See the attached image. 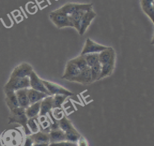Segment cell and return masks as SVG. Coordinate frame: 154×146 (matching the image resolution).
<instances>
[{"label":"cell","instance_id":"obj_18","mask_svg":"<svg viewBox=\"0 0 154 146\" xmlns=\"http://www.w3.org/2000/svg\"><path fill=\"white\" fill-rule=\"evenodd\" d=\"M116 59H114L105 64L101 65V74L99 80L109 77L112 74L116 67Z\"/></svg>","mask_w":154,"mask_h":146},{"label":"cell","instance_id":"obj_3","mask_svg":"<svg viewBox=\"0 0 154 146\" xmlns=\"http://www.w3.org/2000/svg\"><path fill=\"white\" fill-rule=\"evenodd\" d=\"M49 18L52 23L58 28H73V25L69 15L60 11L58 8L52 11L49 14Z\"/></svg>","mask_w":154,"mask_h":146},{"label":"cell","instance_id":"obj_8","mask_svg":"<svg viewBox=\"0 0 154 146\" xmlns=\"http://www.w3.org/2000/svg\"><path fill=\"white\" fill-rule=\"evenodd\" d=\"M108 46L97 43L90 38H87L84 46L81 51V54L85 55L90 53H99L102 51L107 48Z\"/></svg>","mask_w":154,"mask_h":146},{"label":"cell","instance_id":"obj_19","mask_svg":"<svg viewBox=\"0 0 154 146\" xmlns=\"http://www.w3.org/2000/svg\"><path fill=\"white\" fill-rule=\"evenodd\" d=\"M153 0H140V4L143 11L150 18L154 25V8L152 5Z\"/></svg>","mask_w":154,"mask_h":146},{"label":"cell","instance_id":"obj_33","mask_svg":"<svg viewBox=\"0 0 154 146\" xmlns=\"http://www.w3.org/2000/svg\"><path fill=\"white\" fill-rule=\"evenodd\" d=\"M53 109H54V112H52V114L53 117L57 120L60 119L64 116L63 113V111L61 109V108H55Z\"/></svg>","mask_w":154,"mask_h":146},{"label":"cell","instance_id":"obj_28","mask_svg":"<svg viewBox=\"0 0 154 146\" xmlns=\"http://www.w3.org/2000/svg\"><path fill=\"white\" fill-rule=\"evenodd\" d=\"M70 60L72 63L75 64L77 66V67L80 69V71L83 70L88 66L84 55L80 54L79 56L70 59Z\"/></svg>","mask_w":154,"mask_h":146},{"label":"cell","instance_id":"obj_23","mask_svg":"<svg viewBox=\"0 0 154 146\" xmlns=\"http://www.w3.org/2000/svg\"><path fill=\"white\" fill-rule=\"evenodd\" d=\"M85 11H86L79 10L76 12H75L74 13L69 16L73 25V28H75L78 32H79V27H80V23H81V19Z\"/></svg>","mask_w":154,"mask_h":146},{"label":"cell","instance_id":"obj_13","mask_svg":"<svg viewBox=\"0 0 154 146\" xmlns=\"http://www.w3.org/2000/svg\"><path fill=\"white\" fill-rule=\"evenodd\" d=\"M114 59H116L115 50L111 46L102 51L99 53V61L101 65L105 64Z\"/></svg>","mask_w":154,"mask_h":146},{"label":"cell","instance_id":"obj_30","mask_svg":"<svg viewBox=\"0 0 154 146\" xmlns=\"http://www.w3.org/2000/svg\"><path fill=\"white\" fill-rule=\"evenodd\" d=\"M27 125L32 134L35 133L40 131V127L37 118H28L27 122Z\"/></svg>","mask_w":154,"mask_h":146},{"label":"cell","instance_id":"obj_14","mask_svg":"<svg viewBox=\"0 0 154 146\" xmlns=\"http://www.w3.org/2000/svg\"><path fill=\"white\" fill-rule=\"evenodd\" d=\"M4 92L5 102L10 110L19 107L15 91L5 90Z\"/></svg>","mask_w":154,"mask_h":146},{"label":"cell","instance_id":"obj_26","mask_svg":"<svg viewBox=\"0 0 154 146\" xmlns=\"http://www.w3.org/2000/svg\"><path fill=\"white\" fill-rule=\"evenodd\" d=\"M58 124L60 129L64 132L75 128V126L73 125L72 121L65 115L58 120Z\"/></svg>","mask_w":154,"mask_h":146},{"label":"cell","instance_id":"obj_2","mask_svg":"<svg viewBox=\"0 0 154 146\" xmlns=\"http://www.w3.org/2000/svg\"><path fill=\"white\" fill-rule=\"evenodd\" d=\"M10 112L8 124H19L22 126L25 135H31L32 133L27 125L28 118L26 116L25 109L18 107L10 110Z\"/></svg>","mask_w":154,"mask_h":146},{"label":"cell","instance_id":"obj_39","mask_svg":"<svg viewBox=\"0 0 154 146\" xmlns=\"http://www.w3.org/2000/svg\"><path fill=\"white\" fill-rule=\"evenodd\" d=\"M1 145V137H0V145Z\"/></svg>","mask_w":154,"mask_h":146},{"label":"cell","instance_id":"obj_9","mask_svg":"<svg viewBox=\"0 0 154 146\" xmlns=\"http://www.w3.org/2000/svg\"><path fill=\"white\" fill-rule=\"evenodd\" d=\"M96 13L93 10V9L87 10L85 12L80 23L79 30L78 32L79 35L82 36L84 34V33L86 32L87 30L90 25L92 21L96 17Z\"/></svg>","mask_w":154,"mask_h":146},{"label":"cell","instance_id":"obj_15","mask_svg":"<svg viewBox=\"0 0 154 146\" xmlns=\"http://www.w3.org/2000/svg\"><path fill=\"white\" fill-rule=\"evenodd\" d=\"M52 109V95H49L41 101L39 116H47Z\"/></svg>","mask_w":154,"mask_h":146},{"label":"cell","instance_id":"obj_7","mask_svg":"<svg viewBox=\"0 0 154 146\" xmlns=\"http://www.w3.org/2000/svg\"><path fill=\"white\" fill-rule=\"evenodd\" d=\"M32 71H34L33 68L29 63L26 62H22L13 69L10 75V77H29Z\"/></svg>","mask_w":154,"mask_h":146},{"label":"cell","instance_id":"obj_20","mask_svg":"<svg viewBox=\"0 0 154 146\" xmlns=\"http://www.w3.org/2000/svg\"><path fill=\"white\" fill-rule=\"evenodd\" d=\"M41 101L34 104H29L26 109L25 112L28 118H37L40 115Z\"/></svg>","mask_w":154,"mask_h":146},{"label":"cell","instance_id":"obj_40","mask_svg":"<svg viewBox=\"0 0 154 146\" xmlns=\"http://www.w3.org/2000/svg\"><path fill=\"white\" fill-rule=\"evenodd\" d=\"M0 146H2V145H0Z\"/></svg>","mask_w":154,"mask_h":146},{"label":"cell","instance_id":"obj_6","mask_svg":"<svg viewBox=\"0 0 154 146\" xmlns=\"http://www.w3.org/2000/svg\"><path fill=\"white\" fill-rule=\"evenodd\" d=\"M42 81L51 95H64L67 97H70L74 95L72 92L59 84L43 79H42Z\"/></svg>","mask_w":154,"mask_h":146},{"label":"cell","instance_id":"obj_22","mask_svg":"<svg viewBox=\"0 0 154 146\" xmlns=\"http://www.w3.org/2000/svg\"><path fill=\"white\" fill-rule=\"evenodd\" d=\"M31 136L34 141V143H50L49 133L39 131L35 133L31 134Z\"/></svg>","mask_w":154,"mask_h":146},{"label":"cell","instance_id":"obj_36","mask_svg":"<svg viewBox=\"0 0 154 146\" xmlns=\"http://www.w3.org/2000/svg\"><path fill=\"white\" fill-rule=\"evenodd\" d=\"M48 143H34L32 146H49Z\"/></svg>","mask_w":154,"mask_h":146},{"label":"cell","instance_id":"obj_1","mask_svg":"<svg viewBox=\"0 0 154 146\" xmlns=\"http://www.w3.org/2000/svg\"><path fill=\"white\" fill-rule=\"evenodd\" d=\"M0 137L2 146H23L25 140L23 132L18 128L5 130Z\"/></svg>","mask_w":154,"mask_h":146},{"label":"cell","instance_id":"obj_32","mask_svg":"<svg viewBox=\"0 0 154 146\" xmlns=\"http://www.w3.org/2000/svg\"><path fill=\"white\" fill-rule=\"evenodd\" d=\"M49 146H77V143L67 141H63L57 142L49 143Z\"/></svg>","mask_w":154,"mask_h":146},{"label":"cell","instance_id":"obj_17","mask_svg":"<svg viewBox=\"0 0 154 146\" xmlns=\"http://www.w3.org/2000/svg\"><path fill=\"white\" fill-rule=\"evenodd\" d=\"M27 92H28V100L30 104L40 101L47 96H49L45 93L36 90L30 87L28 89Z\"/></svg>","mask_w":154,"mask_h":146},{"label":"cell","instance_id":"obj_35","mask_svg":"<svg viewBox=\"0 0 154 146\" xmlns=\"http://www.w3.org/2000/svg\"><path fill=\"white\" fill-rule=\"evenodd\" d=\"M77 146H89V145L86 138L81 135L77 142Z\"/></svg>","mask_w":154,"mask_h":146},{"label":"cell","instance_id":"obj_31","mask_svg":"<svg viewBox=\"0 0 154 146\" xmlns=\"http://www.w3.org/2000/svg\"><path fill=\"white\" fill-rule=\"evenodd\" d=\"M101 68L102 65L100 63H98L97 64L90 67L92 83L99 80V77L101 74Z\"/></svg>","mask_w":154,"mask_h":146},{"label":"cell","instance_id":"obj_10","mask_svg":"<svg viewBox=\"0 0 154 146\" xmlns=\"http://www.w3.org/2000/svg\"><path fill=\"white\" fill-rule=\"evenodd\" d=\"M29 78L30 88L45 93L48 95H51V94L46 88L45 86L44 85L42 79L40 78V77L37 74V73L34 71H32Z\"/></svg>","mask_w":154,"mask_h":146},{"label":"cell","instance_id":"obj_11","mask_svg":"<svg viewBox=\"0 0 154 146\" xmlns=\"http://www.w3.org/2000/svg\"><path fill=\"white\" fill-rule=\"evenodd\" d=\"M69 81L82 84H91L92 83V80L90 67L87 66L86 68L81 71L78 75L72 78Z\"/></svg>","mask_w":154,"mask_h":146},{"label":"cell","instance_id":"obj_24","mask_svg":"<svg viewBox=\"0 0 154 146\" xmlns=\"http://www.w3.org/2000/svg\"><path fill=\"white\" fill-rule=\"evenodd\" d=\"M38 121L40 127V131L49 133L51 130V119L47 116H38Z\"/></svg>","mask_w":154,"mask_h":146},{"label":"cell","instance_id":"obj_12","mask_svg":"<svg viewBox=\"0 0 154 146\" xmlns=\"http://www.w3.org/2000/svg\"><path fill=\"white\" fill-rule=\"evenodd\" d=\"M80 71V69L77 67V66L69 60L66 63L65 69L61 78L69 81L72 78L78 75Z\"/></svg>","mask_w":154,"mask_h":146},{"label":"cell","instance_id":"obj_4","mask_svg":"<svg viewBox=\"0 0 154 146\" xmlns=\"http://www.w3.org/2000/svg\"><path fill=\"white\" fill-rule=\"evenodd\" d=\"M30 87L29 78H15L10 77L8 80L5 84L4 90L16 91L22 89H26Z\"/></svg>","mask_w":154,"mask_h":146},{"label":"cell","instance_id":"obj_5","mask_svg":"<svg viewBox=\"0 0 154 146\" xmlns=\"http://www.w3.org/2000/svg\"><path fill=\"white\" fill-rule=\"evenodd\" d=\"M58 9L62 12L66 13V14L70 16L79 10L87 11L91 9H93L92 4H83V3H76V2H68Z\"/></svg>","mask_w":154,"mask_h":146},{"label":"cell","instance_id":"obj_25","mask_svg":"<svg viewBox=\"0 0 154 146\" xmlns=\"http://www.w3.org/2000/svg\"><path fill=\"white\" fill-rule=\"evenodd\" d=\"M66 141L77 143L79 138L81 137V134L75 127L71 130H69L65 132Z\"/></svg>","mask_w":154,"mask_h":146},{"label":"cell","instance_id":"obj_34","mask_svg":"<svg viewBox=\"0 0 154 146\" xmlns=\"http://www.w3.org/2000/svg\"><path fill=\"white\" fill-rule=\"evenodd\" d=\"M33 144H34V141L31 136V135H26L23 146H32Z\"/></svg>","mask_w":154,"mask_h":146},{"label":"cell","instance_id":"obj_21","mask_svg":"<svg viewBox=\"0 0 154 146\" xmlns=\"http://www.w3.org/2000/svg\"><path fill=\"white\" fill-rule=\"evenodd\" d=\"M49 134L50 138V143L66 141L65 132L60 128L51 130Z\"/></svg>","mask_w":154,"mask_h":146},{"label":"cell","instance_id":"obj_27","mask_svg":"<svg viewBox=\"0 0 154 146\" xmlns=\"http://www.w3.org/2000/svg\"><path fill=\"white\" fill-rule=\"evenodd\" d=\"M67 96L64 95H52V107L61 108L63 104L67 98Z\"/></svg>","mask_w":154,"mask_h":146},{"label":"cell","instance_id":"obj_37","mask_svg":"<svg viewBox=\"0 0 154 146\" xmlns=\"http://www.w3.org/2000/svg\"><path fill=\"white\" fill-rule=\"evenodd\" d=\"M151 44L152 45L154 46V33H153V37H152V40H151Z\"/></svg>","mask_w":154,"mask_h":146},{"label":"cell","instance_id":"obj_38","mask_svg":"<svg viewBox=\"0 0 154 146\" xmlns=\"http://www.w3.org/2000/svg\"><path fill=\"white\" fill-rule=\"evenodd\" d=\"M152 5H153V8H154V0L153 1V2H152Z\"/></svg>","mask_w":154,"mask_h":146},{"label":"cell","instance_id":"obj_29","mask_svg":"<svg viewBox=\"0 0 154 146\" xmlns=\"http://www.w3.org/2000/svg\"><path fill=\"white\" fill-rule=\"evenodd\" d=\"M85 59L87 66L91 67L98 63L99 61V53H90L84 55Z\"/></svg>","mask_w":154,"mask_h":146},{"label":"cell","instance_id":"obj_16","mask_svg":"<svg viewBox=\"0 0 154 146\" xmlns=\"http://www.w3.org/2000/svg\"><path fill=\"white\" fill-rule=\"evenodd\" d=\"M28 89H22L15 91L19 106L23 109H26L30 104L28 97Z\"/></svg>","mask_w":154,"mask_h":146}]
</instances>
